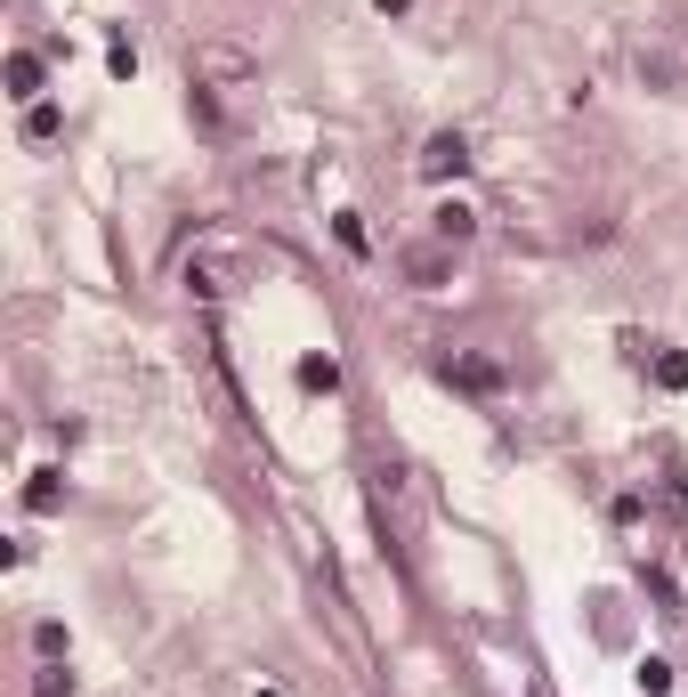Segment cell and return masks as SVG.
Segmentation results:
<instances>
[{
  "label": "cell",
  "instance_id": "15",
  "mask_svg": "<svg viewBox=\"0 0 688 697\" xmlns=\"http://www.w3.org/2000/svg\"><path fill=\"white\" fill-rule=\"evenodd\" d=\"M372 9H381V16H405V9H413V0H372Z\"/></svg>",
  "mask_w": 688,
  "mask_h": 697
},
{
  "label": "cell",
  "instance_id": "11",
  "mask_svg": "<svg viewBox=\"0 0 688 697\" xmlns=\"http://www.w3.org/2000/svg\"><path fill=\"white\" fill-rule=\"evenodd\" d=\"M632 682L649 689V697H664V689H673V665H664V658H640V673H632Z\"/></svg>",
  "mask_w": 688,
  "mask_h": 697
},
{
  "label": "cell",
  "instance_id": "4",
  "mask_svg": "<svg viewBox=\"0 0 688 697\" xmlns=\"http://www.w3.org/2000/svg\"><path fill=\"white\" fill-rule=\"evenodd\" d=\"M0 81H9V98H25V106H41V57L16 49L9 66H0Z\"/></svg>",
  "mask_w": 688,
  "mask_h": 697
},
{
  "label": "cell",
  "instance_id": "14",
  "mask_svg": "<svg viewBox=\"0 0 688 697\" xmlns=\"http://www.w3.org/2000/svg\"><path fill=\"white\" fill-rule=\"evenodd\" d=\"M332 236H341L348 252H365V219H357V212H341V219H332Z\"/></svg>",
  "mask_w": 688,
  "mask_h": 697
},
{
  "label": "cell",
  "instance_id": "13",
  "mask_svg": "<svg viewBox=\"0 0 688 697\" xmlns=\"http://www.w3.org/2000/svg\"><path fill=\"white\" fill-rule=\"evenodd\" d=\"M106 73H114V81L138 73V49H130V41H114V49H106Z\"/></svg>",
  "mask_w": 688,
  "mask_h": 697
},
{
  "label": "cell",
  "instance_id": "5",
  "mask_svg": "<svg viewBox=\"0 0 688 697\" xmlns=\"http://www.w3.org/2000/svg\"><path fill=\"white\" fill-rule=\"evenodd\" d=\"M478 236V212L470 203H437V243H470Z\"/></svg>",
  "mask_w": 688,
  "mask_h": 697
},
{
  "label": "cell",
  "instance_id": "3",
  "mask_svg": "<svg viewBox=\"0 0 688 697\" xmlns=\"http://www.w3.org/2000/svg\"><path fill=\"white\" fill-rule=\"evenodd\" d=\"M405 276L422 284V293H437V284L454 276V243H422V252H405Z\"/></svg>",
  "mask_w": 688,
  "mask_h": 697
},
{
  "label": "cell",
  "instance_id": "9",
  "mask_svg": "<svg viewBox=\"0 0 688 697\" xmlns=\"http://www.w3.org/2000/svg\"><path fill=\"white\" fill-rule=\"evenodd\" d=\"M656 381L664 389H688V348H656Z\"/></svg>",
  "mask_w": 688,
  "mask_h": 697
},
{
  "label": "cell",
  "instance_id": "8",
  "mask_svg": "<svg viewBox=\"0 0 688 697\" xmlns=\"http://www.w3.org/2000/svg\"><path fill=\"white\" fill-rule=\"evenodd\" d=\"M57 130H66V114H57V106H25V138H33V147H49Z\"/></svg>",
  "mask_w": 688,
  "mask_h": 697
},
{
  "label": "cell",
  "instance_id": "6",
  "mask_svg": "<svg viewBox=\"0 0 688 697\" xmlns=\"http://www.w3.org/2000/svg\"><path fill=\"white\" fill-rule=\"evenodd\" d=\"M300 389L332 398V389H341V365H332V357H300Z\"/></svg>",
  "mask_w": 688,
  "mask_h": 697
},
{
  "label": "cell",
  "instance_id": "2",
  "mask_svg": "<svg viewBox=\"0 0 688 697\" xmlns=\"http://www.w3.org/2000/svg\"><path fill=\"white\" fill-rule=\"evenodd\" d=\"M437 381L478 389V398H486V389H503V365H494V357H437Z\"/></svg>",
  "mask_w": 688,
  "mask_h": 697
},
{
  "label": "cell",
  "instance_id": "12",
  "mask_svg": "<svg viewBox=\"0 0 688 697\" xmlns=\"http://www.w3.org/2000/svg\"><path fill=\"white\" fill-rule=\"evenodd\" d=\"M33 649H41V658H66V625L41 617V625H33Z\"/></svg>",
  "mask_w": 688,
  "mask_h": 697
},
{
  "label": "cell",
  "instance_id": "1",
  "mask_svg": "<svg viewBox=\"0 0 688 697\" xmlns=\"http://www.w3.org/2000/svg\"><path fill=\"white\" fill-rule=\"evenodd\" d=\"M462 171H470V138L462 130H437L422 147V179H462Z\"/></svg>",
  "mask_w": 688,
  "mask_h": 697
},
{
  "label": "cell",
  "instance_id": "10",
  "mask_svg": "<svg viewBox=\"0 0 688 697\" xmlns=\"http://www.w3.org/2000/svg\"><path fill=\"white\" fill-rule=\"evenodd\" d=\"M33 697H73V673H66V665H57V658H49V665H41V673H33Z\"/></svg>",
  "mask_w": 688,
  "mask_h": 697
},
{
  "label": "cell",
  "instance_id": "7",
  "mask_svg": "<svg viewBox=\"0 0 688 697\" xmlns=\"http://www.w3.org/2000/svg\"><path fill=\"white\" fill-rule=\"evenodd\" d=\"M66 503V487H57V470H33V487H25V511H57Z\"/></svg>",
  "mask_w": 688,
  "mask_h": 697
}]
</instances>
